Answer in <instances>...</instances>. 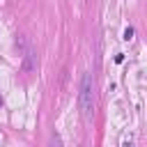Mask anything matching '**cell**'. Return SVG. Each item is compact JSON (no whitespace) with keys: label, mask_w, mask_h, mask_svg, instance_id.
Listing matches in <instances>:
<instances>
[{"label":"cell","mask_w":147,"mask_h":147,"mask_svg":"<svg viewBox=\"0 0 147 147\" xmlns=\"http://www.w3.org/2000/svg\"><path fill=\"white\" fill-rule=\"evenodd\" d=\"M78 106H80L83 119L90 122V119L94 117V80H92V74H85V76H83L80 94H78Z\"/></svg>","instance_id":"1"},{"label":"cell","mask_w":147,"mask_h":147,"mask_svg":"<svg viewBox=\"0 0 147 147\" xmlns=\"http://www.w3.org/2000/svg\"><path fill=\"white\" fill-rule=\"evenodd\" d=\"M32 71H34V53L25 51V55H23V74H32Z\"/></svg>","instance_id":"2"},{"label":"cell","mask_w":147,"mask_h":147,"mask_svg":"<svg viewBox=\"0 0 147 147\" xmlns=\"http://www.w3.org/2000/svg\"><path fill=\"white\" fill-rule=\"evenodd\" d=\"M122 39H124V41H131V39H133V28H131V25L124 30V37H122Z\"/></svg>","instance_id":"3"},{"label":"cell","mask_w":147,"mask_h":147,"mask_svg":"<svg viewBox=\"0 0 147 147\" xmlns=\"http://www.w3.org/2000/svg\"><path fill=\"white\" fill-rule=\"evenodd\" d=\"M115 62H117V64L124 62V53H117V55H115Z\"/></svg>","instance_id":"4"}]
</instances>
